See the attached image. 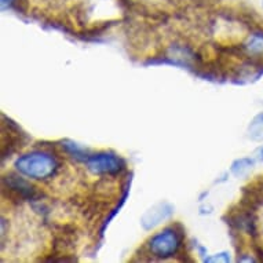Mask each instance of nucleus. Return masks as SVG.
<instances>
[{
    "label": "nucleus",
    "mask_w": 263,
    "mask_h": 263,
    "mask_svg": "<svg viewBox=\"0 0 263 263\" xmlns=\"http://www.w3.org/2000/svg\"><path fill=\"white\" fill-rule=\"evenodd\" d=\"M204 262L212 263V262H223L229 263L230 262V254L229 252H220V254H216L214 256H208V258L204 259Z\"/></svg>",
    "instance_id": "13"
},
{
    "label": "nucleus",
    "mask_w": 263,
    "mask_h": 263,
    "mask_svg": "<svg viewBox=\"0 0 263 263\" xmlns=\"http://www.w3.org/2000/svg\"><path fill=\"white\" fill-rule=\"evenodd\" d=\"M87 168L95 175L117 177L127 170V163L113 152H98L88 156L86 160Z\"/></svg>",
    "instance_id": "4"
},
{
    "label": "nucleus",
    "mask_w": 263,
    "mask_h": 263,
    "mask_svg": "<svg viewBox=\"0 0 263 263\" xmlns=\"http://www.w3.org/2000/svg\"><path fill=\"white\" fill-rule=\"evenodd\" d=\"M194 5L197 6H210V5H215V3H218V2H220V0H192Z\"/></svg>",
    "instance_id": "16"
},
{
    "label": "nucleus",
    "mask_w": 263,
    "mask_h": 263,
    "mask_svg": "<svg viewBox=\"0 0 263 263\" xmlns=\"http://www.w3.org/2000/svg\"><path fill=\"white\" fill-rule=\"evenodd\" d=\"M14 3L15 0H2V10L14 9Z\"/></svg>",
    "instance_id": "17"
},
{
    "label": "nucleus",
    "mask_w": 263,
    "mask_h": 263,
    "mask_svg": "<svg viewBox=\"0 0 263 263\" xmlns=\"http://www.w3.org/2000/svg\"><path fill=\"white\" fill-rule=\"evenodd\" d=\"M259 155H260V156H259V159H260L263 161V147H262V149H260V152H259Z\"/></svg>",
    "instance_id": "18"
},
{
    "label": "nucleus",
    "mask_w": 263,
    "mask_h": 263,
    "mask_svg": "<svg viewBox=\"0 0 263 263\" xmlns=\"http://www.w3.org/2000/svg\"><path fill=\"white\" fill-rule=\"evenodd\" d=\"M254 167V160L251 159H238L232 164V173L236 177H242L244 174H247L251 168Z\"/></svg>",
    "instance_id": "11"
},
{
    "label": "nucleus",
    "mask_w": 263,
    "mask_h": 263,
    "mask_svg": "<svg viewBox=\"0 0 263 263\" xmlns=\"http://www.w3.org/2000/svg\"><path fill=\"white\" fill-rule=\"evenodd\" d=\"M14 167L22 175L32 179H48L55 175L60 164L47 152L36 151L18 157Z\"/></svg>",
    "instance_id": "2"
},
{
    "label": "nucleus",
    "mask_w": 263,
    "mask_h": 263,
    "mask_svg": "<svg viewBox=\"0 0 263 263\" xmlns=\"http://www.w3.org/2000/svg\"><path fill=\"white\" fill-rule=\"evenodd\" d=\"M173 212V207L168 204H159L145 214L142 218V224L145 229H151L156 224H159L161 220L167 219Z\"/></svg>",
    "instance_id": "8"
},
{
    "label": "nucleus",
    "mask_w": 263,
    "mask_h": 263,
    "mask_svg": "<svg viewBox=\"0 0 263 263\" xmlns=\"http://www.w3.org/2000/svg\"><path fill=\"white\" fill-rule=\"evenodd\" d=\"M79 240L78 228L72 223L58 224L55 226L54 237H52V255L65 254L72 250Z\"/></svg>",
    "instance_id": "7"
},
{
    "label": "nucleus",
    "mask_w": 263,
    "mask_h": 263,
    "mask_svg": "<svg viewBox=\"0 0 263 263\" xmlns=\"http://www.w3.org/2000/svg\"><path fill=\"white\" fill-rule=\"evenodd\" d=\"M223 220L228 223V226L237 232H244L250 234L252 238L258 237V226H256V211L250 210L236 204L230 207L223 216Z\"/></svg>",
    "instance_id": "6"
},
{
    "label": "nucleus",
    "mask_w": 263,
    "mask_h": 263,
    "mask_svg": "<svg viewBox=\"0 0 263 263\" xmlns=\"http://www.w3.org/2000/svg\"><path fill=\"white\" fill-rule=\"evenodd\" d=\"M2 194L15 205H20L24 201H36L43 196L37 187L15 173L6 174L2 178Z\"/></svg>",
    "instance_id": "3"
},
{
    "label": "nucleus",
    "mask_w": 263,
    "mask_h": 263,
    "mask_svg": "<svg viewBox=\"0 0 263 263\" xmlns=\"http://www.w3.org/2000/svg\"><path fill=\"white\" fill-rule=\"evenodd\" d=\"M14 10L18 14H28V11H29V0H15Z\"/></svg>",
    "instance_id": "14"
},
{
    "label": "nucleus",
    "mask_w": 263,
    "mask_h": 263,
    "mask_svg": "<svg viewBox=\"0 0 263 263\" xmlns=\"http://www.w3.org/2000/svg\"><path fill=\"white\" fill-rule=\"evenodd\" d=\"M61 143V146L64 149L68 155H70L73 157L74 160H78V161H83V163H86V160L88 159V156L91 155L90 152L84 149V147L79 146L78 143H74L73 141H62Z\"/></svg>",
    "instance_id": "10"
},
{
    "label": "nucleus",
    "mask_w": 263,
    "mask_h": 263,
    "mask_svg": "<svg viewBox=\"0 0 263 263\" xmlns=\"http://www.w3.org/2000/svg\"><path fill=\"white\" fill-rule=\"evenodd\" d=\"M28 137L21 127L6 115H2V160L18 152L25 146Z\"/></svg>",
    "instance_id": "5"
},
{
    "label": "nucleus",
    "mask_w": 263,
    "mask_h": 263,
    "mask_svg": "<svg viewBox=\"0 0 263 263\" xmlns=\"http://www.w3.org/2000/svg\"><path fill=\"white\" fill-rule=\"evenodd\" d=\"M185 242V228L179 222H174L161 232L149 238L146 247L153 256L168 259L177 256L178 251Z\"/></svg>",
    "instance_id": "1"
},
{
    "label": "nucleus",
    "mask_w": 263,
    "mask_h": 263,
    "mask_svg": "<svg viewBox=\"0 0 263 263\" xmlns=\"http://www.w3.org/2000/svg\"><path fill=\"white\" fill-rule=\"evenodd\" d=\"M251 137L256 141L263 139V113L258 115L251 123Z\"/></svg>",
    "instance_id": "12"
},
{
    "label": "nucleus",
    "mask_w": 263,
    "mask_h": 263,
    "mask_svg": "<svg viewBox=\"0 0 263 263\" xmlns=\"http://www.w3.org/2000/svg\"><path fill=\"white\" fill-rule=\"evenodd\" d=\"M251 247H252V250H254L255 255L258 256L259 262H263V247L260 246V244H258V242H255V241L251 244Z\"/></svg>",
    "instance_id": "15"
},
{
    "label": "nucleus",
    "mask_w": 263,
    "mask_h": 263,
    "mask_svg": "<svg viewBox=\"0 0 263 263\" xmlns=\"http://www.w3.org/2000/svg\"><path fill=\"white\" fill-rule=\"evenodd\" d=\"M129 186H131V177H129L128 179L125 181L124 185H123V194H121L120 201H119V203H117L116 205H115V207L112 208V211H109L108 216L105 218V220H104V222H102V224H101V229H100V236H101V238L104 237L105 229L108 228V224L110 223V220H112L113 218H115V216H116L117 214L120 212L121 207L124 205L125 200H127V197H128V194H129Z\"/></svg>",
    "instance_id": "9"
}]
</instances>
